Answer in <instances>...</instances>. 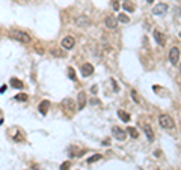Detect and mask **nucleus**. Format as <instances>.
I'll return each mask as SVG.
<instances>
[{
  "mask_svg": "<svg viewBox=\"0 0 181 170\" xmlns=\"http://www.w3.org/2000/svg\"><path fill=\"white\" fill-rule=\"evenodd\" d=\"M159 123H160V127L164 128V130H172V128H175V120L172 119L169 115H160Z\"/></svg>",
  "mask_w": 181,
  "mask_h": 170,
  "instance_id": "f257e3e1",
  "label": "nucleus"
},
{
  "mask_svg": "<svg viewBox=\"0 0 181 170\" xmlns=\"http://www.w3.org/2000/svg\"><path fill=\"white\" fill-rule=\"evenodd\" d=\"M11 38H12V39H17V41L23 42V44H29V42H30V36L26 33V32H21V30H14V32H11Z\"/></svg>",
  "mask_w": 181,
  "mask_h": 170,
  "instance_id": "f03ea898",
  "label": "nucleus"
},
{
  "mask_svg": "<svg viewBox=\"0 0 181 170\" xmlns=\"http://www.w3.org/2000/svg\"><path fill=\"white\" fill-rule=\"evenodd\" d=\"M74 23H75V26L77 27H88V26H90V18L86 17V15H80V17H77L75 20H74Z\"/></svg>",
  "mask_w": 181,
  "mask_h": 170,
  "instance_id": "7ed1b4c3",
  "label": "nucleus"
},
{
  "mask_svg": "<svg viewBox=\"0 0 181 170\" xmlns=\"http://www.w3.org/2000/svg\"><path fill=\"white\" fill-rule=\"evenodd\" d=\"M169 60H171L172 65L178 63V60H180V48H177V47L171 48V51H169Z\"/></svg>",
  "mask_w": 181,
  "mask_h": 170,
  "instance_id": "20e7f679",
  "label": "nucleus"
},
{
  "mask_svg": "<svg viewBox=\"0 0 181 170\" xmlns=\"http://www.w3.org/2000/svg\"><path fill=\"white\" fill-rule=\"evenodd\" d=\"M112 133H113V137H115L116 140H119V142L125 140V137H127V131L121 130L119 127H113V128H112Z\"/></svg>",
  "mask_w": 181,
  "mask_h": 170,
  "instance_id": "39448f33",
  "label": "nucleus"
},
{
  "mask_svg": "<svg viewBox=\"0 0 181 170\" xmlns=\"http://www.w3.org/2000/svg\"><path fill=\"white\" fill-rule=\"evenodd\" d=\"M62 48L64 50H71L74 48V44H75V41H74V38L72 36H65L64 39H62Z\"/></svg>",
  "mask_w": 181,
  "mask_h": 170,
  "instance_id": "423d86ee",
  "label": "nucleus"
},
{
  "mask_svg": "<svg viewBox=\"0 0 181 170\" xmlns=\"http://www.w3.org/2000/svg\"><path fill=\"white\" fill-rule=\"evenodd\" d=\"M166 11H168V5L166 3H159V5H156L152 8V14L154 15H163Z\"/></svg>",
  "mask_w": 181,
  "mask_h": 170,
  "instance_id": "0eeeda50",
  "label": "nucleus"
},
{
  "mask_svg": "<svg viewBox=\"0 0 181 170\" xmlns=\"http://www.w3.org/2000/svg\"><path fill=\"white\" fill-rule=\"evenodd\" d=\"M104 24H106L107 29H116V26H118V18H115L113 15H107L106 20H104Z\"/></svg>",
  "mask_w": 181,
  "mask_h": 170,
  "instance_id": "6e6552de",
  "label": "nucleus"
},
{
  "mask_svg": "<svg viewBox=\"0 0 181 170\" xmlns=\"http://www.w3.org/2000/svg\"><path fill=\"white\" fill-rule=\"evenodd\" d=\"M86 105V93L85 92H79V98H77V108L83 110Z\"/></svg>",
  "mask_w": 181,
  "mask_h": 170,
  "instance_id": "1a4fd4ad",
  "label": "nucleus"
},
{
  "mask_svg": "<svg viewBox=\"0 0 181 170\" xmlns=\"http://www.w3.org/2000/svg\"><path fill=\"white\" fill-rule=\"evenodd\" d=\"M94 74V66L90 65V63H85L83 66H82V75L83 77H89Z\"/></svg>",
  "mask_w": 181,
  "mask_h": 170,
  "instance_id": "9d476101",
  "label": "nucleus"
},
{
  "mask_svg": "<svg viewBox=\"0 0 181 170\" xmlns=\"http://www.w3.org/2000/svg\"><path fill=\"white\" fill-rule=\"evenodd\" d=\"M144 131H145V134H146V138L149 142H152L154 140V131H152V128L148 123H144Z\"/></svg>",
  "mask_w": 181,
  "mask_h": 170,
  "instance_id": "9b49d317",
  "label": "nucleus"
},
{
  "mask_svg": "<svg viewBox=\"0 0 181 170\" xmlns=\"http://www.w3.org/2000/svg\"><path fill=\"white\" fill-rule=\"evenodd\" d=\"M152 35H154V39H156V42H157L159 45H164V38H163V35L160 30H154Z\"/></svg>",
  "mask_w": 181,
  "mask_h": 170,
  "instance_id": "f8f14e48",
  "label": "nucleus"
},
{
  "mask_svg": "<svg viewBox=\"0 0 181 170\" xmlns=\"http://www.w3.org/2000/svg\"><path fill=\"white\" fill-rule=\"evenodd\" d=\"M50 53H52V56H53V57H59V59H62V57H65V56H67V53L64 51V48H53Z\"/></svg>",
  "mask_w": 181,
  "mask_h": 170,
  "instance_id": "ddd939ff",
  "label": "nucleus"
},
{
  "mask_svg": "<svg viewBox=\"0 0 181 170\" xmlns=\"http://www.w3.org/2000/svg\"><path fill=\"white\" fill-rule=\"evenodd\" d=\"M62 105H64L65 108H68V110H74V108H77V107H75V104H74V101H72V100H70V98L64 100V101H62Z\"/></svg>",
  "mask_w": 181,
  "mask_h": 170,
  "instance_id": "4468645a",
  "label": "nucleus"
},
{
  "mask_svg": "<svg viewBox=\"0 0 181 170\" xmlns=\"http://www.w3.org/2000/svg\"><path fill=\"white\" fill-rule=\"evenodd\" d=\"M48 107H50V101L44 100V101L39 104V111H41L42 115H47V110H48Z\"/></svg>",
  "mask_w": 181,
  "mask_h": 170,
  "instance_id": "2eb2a0df",
  "label": "nucleus"
},
{
  "mask_svg": "<svg viewBox=\"0 0 181 170\" xmlns=\"http://www.w3.org/2000/svg\"><path fill=\"white\" fill-rule=\"evenodd\" d=\"M122 8H124V11H127V12H134V5L130 0H125L122 3Z\"/></svg>",
  "mask_w": 181,
  "mask_h": 170,
  "instance_id": "dca6fc26",
  "label": "nucleus"
},
{
  "mask_svg": "<svg viewBox=\"0 0 181 170\" xmlns=\"http://www.w3.org/2000/svg\"><path fill=\"white\" fill-rule=\"evenodd\" d=\"M11 86L12 87H15V89H23L24 87V85H23V81L21 80H18V78H11Z\"/></svg>",
  "mask_w": 181,
  "mask_h": 170,
  "instance_id": "f3484780",
  "label": "nucleus"
},
{
  "mask_svg": "<svg viewBox=\"0 0 181 170\" xmlns=\"http://www.w3.org/2000/svg\"><path fill=\"white\" fill-rule=\"evenodd\" d=\"M68 152H70V157H79L80 151H79V148H77V146L71 145V146L68 148Z\"/></svg>",
  "mask_w": 181,
  "mask_h": 170,
  "instance_id": "a211bd4d",
  "label": "nucleus"
},
{
  "mask_svg": "<svg viewBox=\"0 0 181 170\" xmlns=\"http://www.w3.org/2000/svg\"><path fill=\"white\" fill-rule=\"evenodd\" d=\"M127 133H128V136L133 137V138H137V137H139L137 130H136V128H133V127H128V128H127Z\"/></svg>",
  "mask_w": 181,
  "mask_h": 170,
  "instance_id": "6ab92c4d",
  "label": "nucleus"
},
{
  "mask_svg": "<svg viewBox=\"0 0 181 170\" xmlns=\"http://www.w3.org/2000/svg\"><path fill=\"white\" fill-rule=\"evenodd\" d=\"M118 116H119V119L124 120V122H128V120H130V115L125 113L124 110H118Z\"/></svg>",
  "mask_w": 181,
  "mask_h": 170,
  "instance_id": "aec40b11",
  "label": "nucleus"
},
{
  "mask_svg": "<svg viewBox=\"0 0 181 170\" xmlns=\"http://www.w3.org/2000/svg\"><path fill=\"white\" fill-rule=\"evenodd\" d=\"M101 158H103V155H101V153H95V155H92V157H89V158H88L86 161H88V163L90 164V163H95V161H100Z\"/></svg>",
  "mask_w": 181,
  "mask_h": 170,
  "instance_id": "412c9836",
  "label": "nucleus"
},
{
  "mask_svg": "<svg viewBox=\"0 0 181 170\" xmlns=\"http://www.w3.org/2000/svg\"><path fill=\"white\" fill-rule=\"evenodd\" d=\"M118 21H121V23H128L130 21V18H128V15H125V14H119L118 15Z\"/></svg>",
  "mask_w": 181,
  "mask_h": 170,
  "instance_id": "4be33fe9",
  "label": "nucleus"
},
{
  "mask_svg": "<svg viewBox=\"0 0 181 170\" xmlns=\"http://www.w3.org/2000/svg\"><path fill=\"white\" fill-rule=\"evenodd\" d=\"M15 100L17 101H27V95L26 93H18V95H15Z\"/></svg>",
  "mask_w": 181,
  "mask_h": 170,
  "instance_id": "5701e85b",
  "label": "nucleus"
},
{
  "mask_svg": "<svg viewBox=\"0 0 181 170\" xmlns=\"http://www.w3.org/2000/svg\"><path fill=\"white\" fill-rule=\"evenodd\" d=\"M131 98H133V101L136 102V104H139V98H137V92H136L134 89L131 90Z\"/></svg>",
  "mask_w": 181,
  "mask_h": 170,
  "instance_id": "b1692460",
  "label": "nucleus"
},
{
  "mask_svg": "<svg viewBox=\"0 0 181 170\" xmlns=\"http://www.w3.org/2000/svg\"><path fill=\"white\" fill-rule=\"evenodd\" d=\"M68 77H70L71 80H75V74H74V69H72L71 66L68 68Z\"/></svg>",
  "mask_w": 181,
  "mask_h": 170,
  "instance_id": "393cba45",
  "label": "nucleus"
},
{
  "mask_svg": "<svg viewBox=\"0 0 181 170\" xmlns=\"http://www.w3.org/2000/svg\"><path fill=\"white\" fill-rule=\"evenodd\" d=\"M70 161H67V163H62V166H60V170H70Z\"/></svg>",
  "mask_w": 181,
  "mask_h": 170,
  "instance_id": "a878e982",
  "label": "nucleus"
},
{
  "mask_svg": "<svg viewBox=\"0 0 181 170\" xmlns=\"http://www.w3.org/2000/svg\"><path fill=\"white\" fill-rule=\"evenodd\" d=\"M113 9H115V12H116V11H118V9H119V3H118V2H116V0H115V2H113Z\"/></svg>",
  "mask_w": 181,
  "mask_h": 170,
  "instance_id": "bb28decb",
  "label": "nucleus"
},
{
  "mask_svg": "<svg viewBox=\"0 0 181 170\" xmlns=\"http://www.w3.org/2000/svg\"><path fill=\"white\" fill-rule=\"evenodd\" d=\"M90 104H94V105H97V104H100V100H97V98H94V100H90Z\"/></svg>",
  "mask_w": 181,
  "mask_h": 170,
  "instance_id": "cd10ccee",
  "label": "nucleus"
},
{
  "mask_svg": "<svg viewBox=\"0 0 181 170\" xmlns=\"http://www.w3.org/2000/svg\"><path fill=\"white\" fill-rule=\"evenodd\" d=\"M109 143H110V140H109V138H106V140L103 142V145H104V146H109Z\"/></svg>",
  "mask_w": 181,
  "mask_h": 170,
  "instance_id": "c85d7f7f",
  "label": "nucleus"
},
{
  "mask_svg": "<svg viewBox=\"0 0 181 170\" xmlns=\"http://www.w3.org/2000/svg\"><path fill=\"white\" fill-rule=\"evenodd\" d=\"M97 90H98V87H97V86H94V87H92V93H97Z\"/></svg>",
  "mask_w": 181,
  "mask_h": 170,
  "instance_id": "c756f323",
  "label": "nucleus"
},
{
  "mask_svg": "<svg viewBox=\"0 0 181 170\" xmlns=\"http://www.w3.org/2000/svg\"><path fill=\"white\" fill-rule=\"evenodd\" d=\"M5 90H6V86H2V87H0V93H3Z\"/></svg>",
  "mask_w": 181,
  "mask_h": 170,
  "instance_id": "7c9ffc66",
  "label": "nucleus"
},
{
  "mask_svg": "<svg viewBox=\"0 0 181 170\" xmlns=\"http://www.w3.org/2000/svg\"><path fill=\"white\" fill-rule=\"evenodd\" d=\"M146 2H148V3H152V2H154V0H146Z\"/></svg>",
  "mask_w": 181,
  "mask_h": 170,
  "instance_id": "2f4dec72",
  "label": "nucleus"
},
{
  "mask_svg": "<svg viewBox=\"0 0 181 170\" xmlns=\"http://www.w3.org/2000/svg\"><path fill=\"white\" fill-rule=\"evenodd\" d=\"M180 72H181V65H180Z\"/></svg>",
  "mask_w": 181,
  "mask_h": 170,
  "instance_id": "473e14b6",
  "label": "nucleus"
},
{
  "mask_svg": "<svg viewBox=\"0 0 181 170\" xmlns=\"http://www.w3.org/2000/svg\"><path fill=\"white\" fill-rule=\"evenodd\" d=\"M180 38H181V32H180Z\"/></svg>",
  "mask_w": 181,
  "mask_h": 170,
  "instance_id": "72a5a7b5",
  "label": "nucleus"
},
{
  "mask_svg": "<svg viewBox=\"0 0 181 170\" xmlns=\"http://www.w3.org/2000/svg\"><path fill=\"white\" fill-rule=\"evenodd\" d=\"M157 170H160V169H157Z\"/></svg>",
  "mask_w": 181,
  "mask_h": 170,
  "instance_id": "f704fd0d",
  "label": "nucleus"
}]
</instances>
